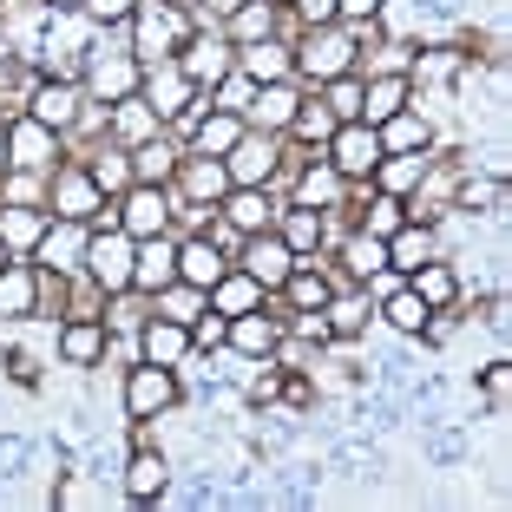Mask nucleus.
<instances>
[{
	"mask_svg": "<svg viewBox=\"0 0 512 512\" xmlns=\"http://www.w3.org/2000/svg\"><path fill=\"white\" fill-rule=\"evenodd\" d=\"M237 66L256 79V86H270V79L289 73V53H283V46H270V40H250V46L237 53Z\"/></svg>",
	"mask_w": 512,
	"mask_h": 512,
	"instance_id": "nucleus-22",
	"label": "nucleus"
},
{
	"mask_svg": "<svg viewBox=\"0 0 512 512\" xmlns=\"http://www.w3.org/2000/svg\"><path fill=\"white\" fill-rule=\"evenodd\" d=\"M296 86H283V79H270V86H256V99H250V112H256V125H270V132H289V119H296Z\"/></svg>",
	"mask_w": 512,
	"mask_h": 512,
	"instance_id": "nucleus-19",
	"label": "nucleus"
},
{
	"mask_svg": "<svg viewBox=\"0 0 512 512\" xmlns=\"http://www.w3.org/2000/svg\"><path fill=\"white\" fill-rule=\"evenodd\" d=\"M191 329H197V342H204V348H217V342H230V322H224V316H217V309H211V316H197V322H191Z\"/></svg>",
	"mask_w": 512,
	"mask_h": 512,
	"instance_id": "nucleus-49",
	"label": "nucleus"
},
{
	"mask_svg": "<svg viewBox=\"0 0 512 512\" xmlns=\"http://www.w3.org/2000/svg\"><path fill=\"white\" fill-rule=\"evenodd\" d=\"M53 506H92V486H86V480H60Z\"/></svg>",
	"mask_w": 512,
	"mask_h": 512,
	"instance_id": "nucleus-51",
	"label": "nucleus"
},
{
	"mask_svg": "<svg viewBox=\"0 0 512 512\" xmlns=\"http://www.w3.org/2000/svg\"><path fill=\"white\" fill-rule=\"evenodd\" d=\"M256 302H263V283H256L250 270H243V276L224 270V276L211 283V309H217V316H250Z\"/></svg>",
	"mask_w": 512,
	"mask_h": 512,
	"instance_id": "nucleus-17",
	"label": "nucleus"
},
{
	"mask_svg": "<svg viewBox=\"0 0 512 512\" xmlns=\"http://www.w3.org/2000/svg\"><path fill=\"white\" fill-rule=\"evenodd\" d=\"M46 237V211H33V204H14V211H0V243H14V250H27V243Z\"/></svg>",
	"mask_w": 512,
	"mask_h": 512,
	"instance_id": "nucleus-26",
	"label": "nucleus"
},
{
	"mask_svg": "<svg viewBox=\"0 0 512 512\" xmlns=\"http://www.w3.org/2000/svg\"><path fill=\"white\" fill-rule=\"evenodd\" d=\"M204 296H211V289H197V283H165L158 289V316H171V322L191 329V322L204 316Z\"/></svg>",
	"mask_w": 512,
	"mask_h": 512,
	"instance_id": "nucleus-23",
	"label": "nucleus"
},
{
	"mask_svg": "<svg viewBox=\"0 0 512 512\" xmlns=\"http://www.w3.org/2000/svg\"><path fill=\"white\" fill-rule=\"evenodd\" d=\"M132 283H138V289H151V296H158L165 283H178V243L145 237V250L132 256Z\"/></svg>",
	"mask_w": 512,
	"mask_h": 512,
	"instance_id": "nucleus-9",
	"label": "nucleus"
},
{
	"mask_svg": "<svg viewBox=\"0 0 512 512\" xmlns=\"http://www.w3.org/2000/svg\"><path fill=\"white\" fill-rule=\"evenodd\" d=\"M224 158H230L224 171H230L237 184H263V178L276 171V145H270V138H237V145H230Z\"/></svg>",
	"mask_w": 512,
	"mask_h": 512,
	"instance_id": "nucleus-13",
	"label": "nucleus"
},
{
	"mask_svg": "<svg viewBox=\"0 0 512 512\" xmlns=\"http://www.w3.org/2000/svg\"><path fill=\"white\" fill-rule=\"evenodd\" d=\"M381 158H388V151H381L375 125L348 119V125H335V132H329V165L342 171V178H368V171H375Z\"/></svg>",
	"mask_w": 512,
	"mask_h": 512,
	"instance_id": "nucleus-1",
	"label": "nucleus"
},
{
	"mask_svg": "<svg viewBox=\"0 0 512 512\" xmlns=\"http://www.w3.org/2000/svg\"><path fill=\"white\" fill-rule=\"evenodd\" d=\"M86 243H92V230L79 224V217H60V230L46 224V237H40V263H53V270H79V263H86Z\"/></svg>",
	"mask_w": 512,
	"mask_h": 512,
	"instance_id": "nucleus-8",
	"label": "nucleus"
},
{
	"mask_svg": "<svg viewBox=\"0 0 512 512\" xmlns=\"http://www.w3.org/2000/svg\"><path fill=\"white\" fill-rule=\"evenodd\" d=\"M224 217L243 230V237H250V230H263V224H270V197L256 191V184H243V191L230 197V211H224Z\"/></svg>",
	"mask_w": 512,
	"mask_h": 512,
	"instance_id": "nucleus-30",
	"label": "nucleus"
},
{
	"mask_svg": "<svg viewBox=\"0 0 512 512\" xmlns=\"http://www.w3.org/2000/svg\"><path fill=\"white\" fill-rule=\"evenodd\" d=\"M7 151H14V171H40V165H53V125L20 119L14 132H7Z\"/></svg>",
	"mask_w": 512,
	"mask_h": 512,
	"instance_id": "nucleus-11",
	"label": "nucleus"
},
{
	"mask_svg": "<svg viewBox=\"0 0 512 512\" xmlns=\"http://www.w3.org/2000/svg\"><path fill=\"white\" fill-rule=\"evenodd\" d=\"M243 270H250L263 289H283V276L296 270V250H289L283 237H263V230H250V243H243Z\"/></svg>",
	"mask_w": 512,
	"mask_h": 512,
	"instance_id": "nucleus-4",
	"label": "nucleus"
},
{
	"mask_svg": "<svg viewBox=\"0 0 512 512\" xmlns=\"http://www.w3.org/2000/svg\"><path fill=\"white\" fill-rule=\"evenodd\" d=\"M329 112H335L342 125H348V119H362V86H355L348 73H342V79H329Z\"/></svg>",
	"mask_w": 512,
	"mask_h": 512,
	"instance_id": "nucleus-42",
	"label": "nucleus"
},
{
	"mask_svg": "<svg viewBox=\"0 0 512 512\" xmlns=\"http://www.w3.org/2000/svg\"><path fill=\"white\" fill-rule=\"evenodd\" d=\"M270 27H276L270 0H263V7H237V20H230V33H237V46H250V40H270Z\"/></svg>",
	"mask_w": 512,
	"mask_h": 512,
	"instance_id": "nucleus-39",
	"label": "nucleus"
},
{
	"mask_svg": "<svg viewBox=\"0 0 512 512\" xmlns=\"http://www.w3.org/2000/svg\"><path fill=\"white\" fill-rule=\"evenodd\" d=\"M348 270H355V276H375V270H388V243H381V237H368V230H362V237L348 243Z\"/></svg>",
	"mask_w": 512,
	"mask_h": 512,
	"instance_id": "nucleus-37",
	"label": "nucleus"
},
{
	"mask_svg": "<svg viewBox=\"0 0 512 512\" xmlns=\"http://www.w3.org/2000/svg\"><path fill=\"white\" fill-rule=\"evenodd\" d=\"M33 119L53 125V132H66V125L79 119V86H73V79H53V86H40V92H33Z\"/></svg>",
	"mask_w": 512,
	"mask_h": 512,
	"instance_id": "nucleus-15",
	"label": "nucleus"
},
{
	"mask_svg": "<svg viewBox=\"0 0 512 512\" xmlns=\"http://www.w3.org/2000/svg\"><path fill=\"white\" fill-rule=\"evenodd\" d=\"M283 289L302 302V309H329V283H322L316 270H289V276H283Z\"/></svg>",
	"mask_w": 512,
	"mask_h": 512,
	"instance_id": "nucleus-40",
	"label": "nucleus"
},
{
	"mask_svg": "<svg viewBox=\"0 0 512 512\" xmlns=\"http://www.w3.org/2000/svg\"><path fill=\"white\" fill-rule=\"evenodd\" d=\"M230 342H237L243 355H270V348H276V322H256V316H237V322H230Z\"/></svg>",
	"mask_w": 512,
	"mask_h": 512,
	"instance_id": "nucleus-34",
	"label": "nucleus"
},
{
	"mask_svg": "<svg viewBox=\"0 0 512 512\" xmlns=\"http://www.w3.org/2000/svg\"><path fill=\"white\" fill-rule=\"evenodd\" d=\"M302 20H316V27H329V20H335V0H302Z\"/></svg>",
	"mask_w": 512,
	"mask_h": 512,
	"instance_id": "nucleus-52",
	"label": "nucleus"
},
{
	"mask_svg": "<svg viewBox=\"0 0 512 512\" xmlns=\"http://www.w3.org/2000/svg\"><path fill=\"white\" fill-rule=\"evenodd\" d=\"M112 125H119V138H151V132H158V112L132 92V99H119V119H112Z\"/></svg>",
	"mask_w": 512,
	"mask_h": 512,
	"instance_id": "nucleus-35",
	"label": "nucleus"
},
{
	"mask_svg": "<svg viewBox=\"0 0 512 512\" xmlns=\"http://www.w3.org/2000/svg\"><path fill=\"white\" fill-rule=\"evenodd\" d=\"M289 125H296L302 138H329V132H335V112H322V106H296V119H289Z\"/></svg>",
	"mask_w": 512,
	"mask_h": 512,
	"instance_id": "nucleus-45",
	"label": "nucleus"
},
{
	"mask_svg": "<svg viewBox=\"0 0 512 512\" xmlns=\"http://www.w3.org/2000/svg\"><path fill=\"white\" fill-rule=\"evenodd\" d=\"M250 99H256V79H250V73H237L224 92H217V112H250Z\"/></svg>",
	"mask_w": 512,
	"mask_h": 512,
	"instance_id": "nucleus-44",
	"label": "nucleus"
},
{
	"mask_svg": "<svg viewBox=\"0 0 512 512\" xmlns=\"http://www.w3.org/2000/svg\"><path fill=\"white\" fill-rule=\"evenodd\" d=\"M414 296H421L427 309H447V302L460 296V276H453L447 263H421V270H414Z\"/></svg>",
	"mask_w": 512,
	"mask_h": 512,
	"instance_id": "nucleus-25",
	"label": "nucleus"
},
{
	"mask_svg": "<svg viewBox=\"0 0 512 512\" xmlns=\"http://www.w3.org/2000/svg\"><path fill=\"white\" fill-rule=\"evenodd\" d=\"M237 138H243L237 112H211V119H197V151H204V158H224Z\"/></svg>",
	"mask_w": 512,
	"mask_h": 512,
	"instance_id": "nucleus-24",
	"label": "nucleus"
},
{
	"mask_svg": "<svg viewBox=\"0 0 512 512\" xmlns=\"http://www.w3.org/2000/svg\"><path fill=\"white\" fill-rule=\"evenodd\" d=\"M230 66H237V53H230L224 40H191L184 60H178V73L191 79V86H217V79H230Z\"/></svg>",
	"mask_w": 512,
	"mask_h": 512,
	"instance_id": "nucleus-7",
	"label": "nucleus"
},
{
	"mask_svg": "<svg viewBox=\"0 0 512 512\" xmlns=\"http://www.w3.org/2000/svg\"><path fill=\"white\" fill-rule=\"evenodd\" d=\"M138 79H145V66H138L132 53H99V60H92V92H99V99H112V106H119V99H132Z\"/></svg>",
	"mask_w": 512,
	"mask_h": 512,
	"instance_id": "nucleus-6",
	"label": "nucleus"
},
{
	"mask_svg": "<svg viewBox=\"0 0 512 512\" xmlns=\"http://www.w3.org/2000/svg\"><path fill=\"white\" fill-rule=\"evenodd\" d=\"M171 171H178V158H171L165 138H145V145L132 151V178H138V184H165Z\"/></svg>",
	"mask_w": 512,
	"mask_h": 512,
	"instance_id": "nucleus-27",
	"label": "nucleus"
},
{
	"mask_svg": "<svg viewBox=\"0 0 512 512\" xmlns=\"http://www.w3.org/2000/svg\"><path fill=\"white\" fill-rule=\"evenodd\" d=\"M381 14V0H335V20H348V27H355V20H375Z\"/></svg>",
	"mask_w": 512,
	"mask_h": 512,
	"instance_id": "nucleus-50",
	"label": "nucleus"
},
{
	"mask_svg": "<svg viewBox=\"0 0 512 512\" xmlns=\"http://www.w3.org/2000/svg\"><path fill=\"white\" fill-rule=\"evenodd\" d=\"M224 270H230V263L217 256V243H211V237H197V243H184V250H178V283H197V289H211V283H217Z\"/></svg>",
	"mask_w": 512,
	"mask_h": 512,
	"instance_id": "nucleus-18",
	"label": "nucleus"
},
{
	"mask_svg": "<svg viewBox=\"0 0 512 512\" xmlns=\"http://www.w3.org/2000/svg\"><path fill=\"white\" fill-rule=\"evenodd\" d=\"M132 14H138V0H86V20H106V27H119Z\"/></svg>",
	"mask_w": 512,
	"mask_h": 512,
	"instance_id": "nucleus-47",
	"label": "nucleus"
},
{
	"mask_svg": "<svg viewBox=\"0 0 512 512\" xmlns=\"http://www.w3.org/2000/svg\"><path fill=\"white\" fill-rule=\"evenodd\" d=\"M171 401H178V381H171V368H158V362L132 368V381H125V407H132V421H151V414H165Z\"/></svg>",
	"mask_w": 512,
	"mask_h": 512,
	"instance_id": "nucleus-3",
	"label": "nucleus"
},
{
	"mask_svg": "<svg viewBox=\"0 0 512 512\" xmlns=\"http://www.w3.org/2000/svg\"><path fill=\"white\" fill-rule=\"evenodd\" d=\"M7 171H14V151H7V132H0V178H7Z\"/></svg>",
	"mask_w": 512,
	"mask_h": 512,
	"instance_id": "nucleus-54",
	"label": "nucleus"
},
{
	"mask_svg": "<svg viewBox=\"0 0 512 512\" xmlns=\"http://www.w3.org/2000/svg\"><path fill=\"white\" fill-rule=\"evenodd\" d=\"M381 138V151H427V119H407V112H394L388 119V132H375Z\"/></svg>",
	"mask_w": 512,
	"mask_h": 512,
	"instance_id": "nucleus-31",
	"label": "nucleus"
},
{
	"mask_svg": "<svg viewBox=\"0 0 512 512\" xmlns=\"http://www.w3.org/2000/svg\"><path fill=\"white\" fill-rule=\"evenodd\" d=\"M33 296H40V276L27 270V263H14V270H0V316H27Z\"/></svg>",
	"mask_w": 512,
	"mask_h": 512,
	"instance_id": "nucleus-21",
	"label": "nucleus"
},
{
	"mask_svg": "<svg viewBox=\"0 0 512 512\" xmlns=\"http://www.w3.org/2000/svg\"><path fill=\"white\" fill-rule=\"evenodd\" d=\"M53 211H60V217H79V224H86L92 211H106V191L92 184V171H66V178L53 184Z\"/></svg>",
	"mask_w": 512,
	"mask_h": 512,
	"instance_id": "nucleus-10",
	"label": "nucleus"
},
{
	"mask_svg": "<svg viewBox=\"0 0 512 512\" xmlns=\"http://www.w3.org/2000/svg\"><path fill=\"white\" fill-rule=\"evenodd\" d=\"M348 66H355V46H348L342 33H322V40L302 46V73L309 79H342Z\"/></svg>",
	"mask_w": 512,
	"mask_h": 512,
	"instance_id": "nucleus-12",
	"label": "nucleus"
},
{
	"mask_svg": "<svg viewBox=\"0 0 512 512\" xmlns=\"http://www.w3.org/2000/svg\"><path fill=\"white\" fill-rule=\"evenodd\" d=\"M165 191L158 184H132V197L119 204V224H125V237H158L165 230Z\"/></svg>",
	"mask_w": 512,
	"mask_h": 512,
	"instance_id": "nucleus-5",
	"label": "nucleus"
},
{
	"mask_svg": "<svg viewBox=\"0 0 512 512\" xmlns=\"http://www.w3.org/2000/svg\"><path fill=\"white\" fill-rule=\"evenodd\" d=\"M283 243H289V250H316V243H322V217L316 211H289Z\"/></svg>",
	"mask_w": 512,
	"mask_h": 512,
	"instance_id": "nucleus-41",
	"label": "nucleus"
},
{
	"mask_svg": "<svg viewBox=\"0 0 512 512\" xmlns=\"http://www.w3.org/2000/svg\"><path fill=\"white\" fill-rule=\"evenodd\" d=\"M0 263H7V243H0Z\"/></svg>",
	"mask_w": 512,
	"mask_h": 512,
	"instance_id": "nucleus-56",
	"label": "nucleus"
},
{
	"mask_svg": "<svg viewBox=\"0 0 512 512\" xmlns=\"http://www.w3.org/2000/svg\"><path fill=\"white\" fill-rule=\"evenodd\" d=\"M388 263H401V270H421V263H434V237H427L421 224H414V230H394Z\"/></svg>",
	"mask_w": 512,
	"mask_h": 512,
	"instance_id": "nucleus-29",
	"label": "nucleus"
},
{
	"mask_svg": "<svg viewBox=\"0 0 512 512\" xmlns=\"http://www.w3.org/2000/svg\"><path fill=\"white\" fill-rule=\"evenodd\" d=\"M132 237H125L119 224L112 230H99V237L86 243V263H92V276H99V289H112V296H119V289H132Z\"/></svg>",
	"mask_w": 512,
	"mask_h": 512,
	"instance_id": "nucleus-2",
	"label": "nucleus"
},
{
	"mask_svg": "<svg viewBox=\"0 0 512 512\" xmlns=\"http://www.w3.org/2000/svg\"><path fill=\"white\" fill-rule=\"evenodd\" d=\"M92 355H99V329H92V322L66 329V362H92Z\"/></svg>",
	"mask_w": 512,
	"mask_h": 512,
	"instance_id": "nucleus-46",
	"label": "nucleus"
},
{
	"mask_svg": "<svg viewBox=\"0 0 512 512\" xmlns=\"http://www.w3.org/2000/svg\"><path fill=\"white\" fill-rule=\"evenodd\" d=\"M184 348H191V329H184V322L158 316V322H151V329H145V362L171 368V362H184Z\"/></svg>",
	"mask_w": 512,
	"mask_h": 512,
	"instance_id": "nucleus-20",
	"label": "nucleus"
},
{
	"mask_svg": "<svg viewBox=\"0 0 512 512\" xmlns=\"http://www.w3.org/2000/svg\"><path fill=\"white\" fill-rule=\"evenodd\" d=\"M125 493H132V499H158V493H165V460H158V453H132Z\"/></svg>",
	"mask_w": 512,
	"mask_h": 512,
	"instance_id": "nucleus-28",
	"label": "nucleus"
},
{
	"mask_svg": "<svg viewBox=\"0 0 512 512\" xmlns=\"http://www.w3.org/2000/svg\"><path fill=\"white\" fill-rule=\"evenodd\" d=\"M486 394H493V401H506V362L486 368Z\"/></svg>",
	"mask_w": 512,
	"mask_h": 512,
	"instance_id": "nucleus-53",
	"label": "nucleus"
},
{
	"mask_svg": "<svg viewBox=\"0 0 512 512\" xmlns=\"http://www.w3.org/2000/svg\"><path fill=\"white\" fill-rule=\"evenodd\" d=\"M394 230H401V204H394V197H381L375 211H368V237H394Z\"/></svg>",
	"mask_w": 512,
	"mask_h": 512,
	"instance_id": "nucleus-48",
	"label": "nucleus"
},
{
	"mask_svg": "<svg viewBox=\"0 0 512 512\" xmlns=\"http://www.w3.org/2000/svg\"><path fill=\"white\" fill-rule=\"evenodd\" d=\"M184 184H191V197H224L230 191V171H224V158H191Z\"/></svg>",
	"mask_w": 512,
	"mask_h": 512,
	"instance_id": "nucleus-33",
	"label": "nucleus"
},
{
	"mask_svg": "<svg viewBox=\"0 0 512 512\" xmlns=\"http://www.w3.org/2000/svg\"><path fill=\"white\" fill-rule=\"evenodd\" d=\"M401 106H407V79L401 73H381V79L362 86V125H388Z\"/></svg>",
	"mask_w": 512,
	"mask_h": 512,
	"instance_id": "nucleus-14",
	"label": "nucleus"
},
{
	"mask_svg": "<svg viewBox=\"0 0 512 512\" xmlns=\"http://www.w3.org/2000/svg\"><path fill=\"white\" fill-rule=\"evenodd\" d=\"M388 322H394L401 335H421V322H427V302L414 296V289H394V296H388Z\"/></svg>",
	"mask_w": 512,
	"mask_h": 512,
	"instance_id": "nucleus-36",
	"label": "nucleus"
},
{
	"mask_svg": "<svg viewBox=\"0 0 512 512\" xmlns=\"http://www.w3.org/2000/svg\"><path fill=\"white\" fill-rule=\"evenodd\" d=\"M421 171H427V158L394 151V158H381V165H375V178H381V191H414V184H421Z\"/></svg>",
	"mask_w": 512,
	"mask_h": 512,
	"instance_id": "nucleus-32",
	"label": "nucleus"
},
{
	"mask_svg": "<svg viewBox=\"0 0 512 512\" xmlns=\"http://www.w3.org/2000/svg\"><path fill=\"white\" fill-rule=\"evenodd\" d=\"M92 184H99V191H125V184H132V158H125V151H106V158H92Z\"/></svg>",
	"mask_w": 512,
	"mask_h": 512,
	"instance_id": "nucleus-38",
	"label": "nucleus"
},
{
	"mask_svg": "<svg viewBox=\"0 0 512 512\" xmlns=\"http://www.w3.org/2000/svg\"><path fill=\"white\" fill-rule=\"evenodd\" d=\"M335 191H342V171H335V165H309V178H302V204H329V197Z\"/></svg>",
	"mask_w": 512,
	"mask_h": 512,
	"instance_id": "nucleus-43",
	"label": "nucleus"
},
{
	"mask_svg": "<svg viewBox=\"0 0 512 512\" xmlns=\"http://www.w3.org/2000/svg\"><path fill=\"white\" fill-rule=\"evenodd\" d=\"M178 40H184V20L171 14V7H145V14H138V53H145V60L171 53Z\"/></svg>",
	"mask_w": 512,
	"mask_h": 512,
	"instance_id": "nucleus-16",
	"label": "nucleus"
},
{
	"mask_svg": "<svg viewBox=\"0 0 512 512\" xmlns=\"http://www.w3.org/2000/svg\"><path fill=\"white\" fill-rule=\"evenodd\" d=\"M46 7H86V0H46Z\"/></svg>",
	"mask_w": 512,
	"mask_h": 512,
	"instance_id": "nucleus-55",
	"label": "nucleus"
}]
</instances>
